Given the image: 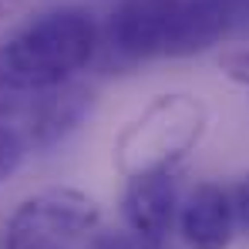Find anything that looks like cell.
I'll return each mask as SVG.
<instances>
[{"label":"cell","mask_w":249,"mask_h":249,"mask_svg":"<svg viewBox=\"0 0 249 249\" xmlns=\"http://www.w3.org/2000/svg\"><path fill=\"white\" fill-rule=\"evenodd\" d=\"M239 14L232 0H118L108 17V47L124 64L192 57L222 41Z\"/></svg>","instance_id":"6da1fadb"},{"label":"cell","mask_w":249,"mask_h":249,"mask_svg":"<svg viewBox=\"0 0 249 249\" xmlns=\"http://www.w3.org/2000/svg\"><path fill=\"white\" fill-rule=\"evenodd\" d=\"M98 27L78 7L41 14L0 41V88L47 91L74 81L98 54Z\"/></svg>","instance_id":"7a4b0ae2"},{"label":"cell","mask_w":249,"mask_h":249,"mask_svg":"<svg viewBox=\"0 0 249 249\" xmlns=\"http://www.w3.org/2000/svg\"><path fill=\"white\" fill-rule=\"evenodd\" d=\"M209 131V105L189 91L155 94L111 142V162L124 178L178 168Z\"/></svg>","instance_id":"3957f363"},{"label":"cell","mask_w":249,"mask_h":249,"mask_svg":"<svg viewBox=\"0 0 249 249\" xmlns=\"http://www.w3.org/2000/svg\"><path fill=\"white\" fill-rule=\"evenodd\" d=\"M101 226V206L74 185H51L27 196L3 226V249H84Z\"/></svg>","instance_id":"277c9868"},{"label":"cell","mask_w":249,"mask_h":249,"mask_svg":"<svg viewBox=\"0 0 249 249\" xmlns=\"http://www.w3.org/2000/svg\"><path fill=\"white\" fill-rule=\"evenodd\" d=\"M94 88L78 81H64L57 88L37 91L31 98V105L24 108L17 128L27 138L31 152H47L57 142H64L71 131H78L84 118L94 111Z\"/></svg>","instance_id":"5b68a950"},{"label":"cell","mask_w":249,"mask_h":249,"mask_svg":"<svg viewBox=\"0 0 249 249\" xmlns=\"http://www.w3.org/2000/svg\"><path fill=\"white\" fill-rule=\"evenodd\" d=\"M178 202H182V196H178V168L135 175V178H128V189L122 196L124 229H131L145 243L162 249V243L168 239V232L175 226Z\"/></svg>","instance_id":"8992f818"},{"label":"cell","mask_w":249,"mask_h":249,"mask_svg":"<svg viewBox=\"0 0 249 249\" xmlns=\"http://www.w3.org/2000/svg\"><path fill=\"white\" fill-rule=\"evenodd\" d=\"M178 232L189 249H229L236 239V219L229 189L219 182H199L178 202Z\"/></svg>","instance_id":"52a82bcc"},{"label":"cell","mask_w":249,"mask_h":249,"mask_svg":"<svg viewBox=\"0 0 249 249\" xmlns=\"http://www.w3.org/2000/svg\"><path fill=\"white\" fill-rule=\"evenodd\" d=\"M31 155L24 131L14 122H0V185L24 165V159Z\"/></svg>","instance_id":"ba28073f"},{"label":"cell","mask_w":249,"mask_h":249,"mask_svg":"<svg viewBox=\"0 0 249 249\" xmlns=\"http://www.w3.org/2000/svg\"><path fill=\"white\" fill-rule=\"evenodd\" d=\"M84 249H159L145 243L142 236H135L131 229H94L88 236Z\"/></svg>","instance_id":"9c48e42d"},{"label":"cell","mask_w":249,"mask_h":249,"mask_svg":"<svg viewBox=\"0 0 249 249\" xmlns=\"http://www.w3.org/2000/svg\"><path fill=\"white\" fill-rule=\"evenodd\" d=\"M219 71H222V78H229L232 84L249 88V44H239V47L226 51L219 57Z\"/></svg>","instance_id":"30bf717a"},{"label":"cell","mask_w":249,"mask_h":249,"mask_svg":"<svg viewBox=\"0 0 249 249\" xmlns=\"http://www.w3.org/2000/svg\"><path fill=\"white\" fill-rule=\"evenodd\" d=\"M229 202H232V219H236V232H243L249 239V172L236 178V185L229 189Z\"/></svg>","instance_id":"8fae6325"},{"label":"cell","mask_w":249,"mask_h":249,"mask_svg":"<svg viewBox=\"0 0 249 249\" xmlns=\"http://www.w3.org/2000/svg\"><path fill=\"white\" fill-rule=\"evenodd\" d=\"M232 3H236L239 10H246V7H249V0H232Z\"/></svg>","instance_id":"7c38bea8"}]
</instances>
